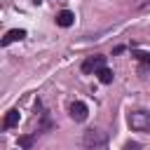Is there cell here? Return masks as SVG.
<instances>
[{
	"mask_svg": "<svg viewBox=\"0 0 150 150\" xmlns=\"http://www.w3.org/2000/svg\"><path fill=\"white\" fill-rule=\"evenodd\" d=\"M134 56H136V59H138L141 63H145V66H150V52H136Z\"/></svg>",
	"mask_w": 150,
	"mask_h": 150,
	"instance_id": "obj_9",
	"label": "cell"
},
{
	"mask_svg": "<svg viewBox=\"0 0 150 150\" xmlns=\"http://www.w3.org/2000/svg\"><path fill=\"white\" fill-rule=\"evenodd\" d=\"M35 2H40V0H35Z\"/></svg>",
	"mask_w": 150,
	"mask_h": 150,
	"instance_id": "obj_12",
	"label": "cell"
},
{
	"mask_svg": "<svg viewBox=\"0 0 150 150\" xmlns=\"http://www.w3.org/2000/svg\"><path fill=\"white\" fill-rule=\"evenodd\" d=\"M101 68H105V56H101V54L89 56V59L82 63V73H98Z\"/></svg>",
	"mask_w": 150,
	"mask_h": 150,
	"instance_id": "obj_2",
	"label": "cell"
},
{
	"mask_svg": "<svg viewBox=\"0 0 150 150\" xmlns=\"http://www.w3.org/2000/svg\"><path fill=\"white\" fill-rule=\"evenodd\" d=\"M87 115H89V110H87V103H82V101H75V103L70 105V117H73L75 122H84V120H87Z\"/></svg>",
	"mask_w": 150,
	"mask_h": 150,
	"instance_id": "obj_3",
	"label": "cell"
},
{
	"mask_svg": "<svg viewBox=\"0 0 150 150\" xmlns=\"http://www.w3.org/2000/svg\"><path fill=\"white\" fill-rule=\"evenodd\" d=\"M96 77H98V82L110 84V82H112V70H110V68H101V70L96 73Z\"/></svg>",
	"mask_w": 150,
	"mask_h": 150,
	"instance_id": "obj_8",
	"label": "cell"
},
{
	"mask_svg": "<svg viewBox=\"0 0 150 150\" xmlns=\"http://www.w3.org/2000/svg\"><path fill=\"white\" fill-rule=\"evenodd\" d=\"M124 150H141V145H138V143H127Z\"/></svg>",
	"mask_w": 150,
	"mask_h": 150,
	"instance_id": "obj_11",
	"label": "cell"
},
{
	"mask_svg": "<svg viewBox=\"0 0 150 150\" xmlns=\"http://www.w3.org/2000/svg\"><path fill=\"white\" fill-rule=\"evenodd\" d=\"M73 21H75V14H73L70 9H61V12L56 14V23H59L61 28H68V26H73Z\"/></svg>",
	"mask_w": 150,
	"mask_h": 150,
	"instance_id": "obj_4",
	"label": "cell"
},
{
	"mask_svg": "<svg viewBox=\"0 0 150 150\" xmlns=\"http://www.w3.org/2000/svg\"><path fill=\"white\" fill-rule=\"evenodd\" d=\"M103 141H105V138H103L98 131H94V129L87 131V136H84V143H87V145H101Z\"/></svg>",
	"mask_w": 150,
	"mask_h": 150,
	"instance_id": "obj_7",
	"label": "cell"
},
{
	"mask_svg": "<svg viewBox=\"0 0 150 150\" xmlns=\"http://www.w3.org/2000/svg\"><path fill=\"white\" fill-rule=\"evenodd\" d=\"M23 38H26V30H21V28L7 30V33H5V38H2V47L12 45V42H16V40H23Z\"/></svg>",
	"mask_w": 150,
	"mask_h": 150,
	"instance_id": "obj_5",
	"label": "cell"
},
{
	"mask_svg": "<svg viewBox=\"0 0 150 150\" xmlns=\"http://www.w3.org/2000/svg\"><path fill=\"white\" fill-rule=\"evenodd\" d=\"M19 145H21V148H30V145H33V136H21V138H19Z\"/></svg>",
	"mask_w": 150,
	"mask_h": 150,
	"instance_id": "obj_10",
	"label": "cell"
},
{
	"mask_svg": "<svg viewBox=\"0 0 150 150\" xmlns=\"http://www.w3.org/2000/svg\"><path fill=\"white\" fill-rule=\"evenodd\" d=\"M127 124L131 127V131H143V134H150V112H143V110H134L127 115Z\"/></svg>",
	"mask_w": 150,
	"mask_h": 150,
	"instance_id": "obj_1",
	"label": "cell"
},
{
	"mask_svg": "<svg viewBox=\"0 0 150 150\" xmlns=\"http://www.w3.org/2000/svg\"><path fill=\"white\" fill-rule=\"evenodd\" d=\"M19 124V110H7V115H5V122H2V127L5 129H12V127H16Z\"/></svg>",
	"mask_w": 150,
	"mask_h": 150,
	"instance_id": "obj_6",
	"label": "cell"
}]
</instances>
